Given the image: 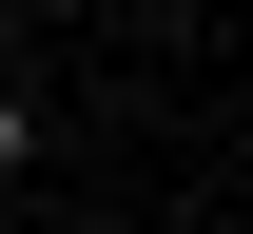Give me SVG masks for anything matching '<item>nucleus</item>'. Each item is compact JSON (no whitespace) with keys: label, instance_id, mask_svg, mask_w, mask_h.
<instances>
[{"label":"nucleus","instance_id":"f257e3e1","mask_svg":"<svg viewBox=\"0 0 253 234\" xmlns=\"http://www.w3.org/2000/svg\"><path fill=\"white\" fill-rule=\"evenodd\" d=\"M20 156H39V117H20V98H0V176H20Z\"/></svg>","mask_w":253,"mask_h":234}]
</instances>
